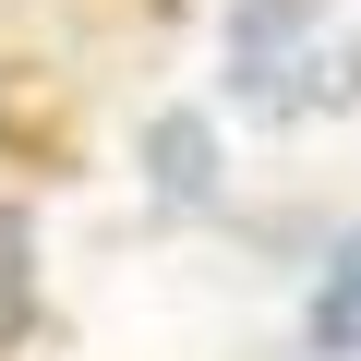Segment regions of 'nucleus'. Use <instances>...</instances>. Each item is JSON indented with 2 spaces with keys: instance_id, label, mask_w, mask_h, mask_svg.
<instances>
[{
  "instance_id": "39448f33",
  "label": "nucleus",
  "mask_w": 361,
  "mask_h": 361,
  "mask_svg": "<svg viewBox=\"0 0 361 361\" xmlns=\"http://www.w3.org/2000/svg\"><path fill=\"white\" fill-rule=\"evenodd\" d=\"M325 361H337V349H325Z\"/></svg>"
},
{
  "instance_id": "f257e3e1",
  "label": "nucleus",
  "mask_w": 361,
  "mask_h": 361,
  "mask_svg": "<svg viewBox=\"0 0 361 361\" xmlns=\"http://www.w3.org/2000/svg\"><path fill=\"white\" fill-rule=\"evenodd\" d=\"M229 97L253 121L361 109V25H337V0H241L229 13Z\"/></svg>"
},
{
  "instance_id": "7ed1b4c3",
  "label": "nucleus",
  "mask_w": 361,
  "mask_h": 361,
  "mask_svg": "<svg viewBox=\"0 0 361 361\" xmlns=\"http://www.w3.org/2000/svg\"><path fill=\"white\" fill-rule=\"evenodd\" d=\"M313 349H337V361H361V229L325 253V277H313Z\"/></svg>"
},
{
  "instance_id": "f03ea898",
  "label": "nucleus",
  "mask_w": 361,
  "mask_h": 361,
  "mask_svg": "<svg viewBox=\"0 0 361 361\" xmlns=\"http://www.w3.org/2000/svg\"><path fill=\"white\" fill-rule=\"evenodd\" d=\"M145 180H157V205H217V121L157 109L145 121Z\"/></svg>"
},
{
  "instance_id": "20e7f679",
  "label": "nucleus",
  "mask_w": 361,
  "mask_h": 361,
  "mask_svg": "<svg viewBox=\"0 0 361 361\" xmlns=\"http://www.w3.org/2000/svg\"><path fill=\"white\" fill-rule=\"evenodd\" d=\"M25 325H37V229H25V205H0V349Z\"/></svg>"
}]
</instances>
